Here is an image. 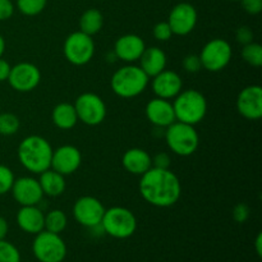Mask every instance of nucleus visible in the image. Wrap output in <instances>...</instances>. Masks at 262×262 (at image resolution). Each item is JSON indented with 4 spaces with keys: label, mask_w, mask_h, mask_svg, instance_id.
I'll return each instance as SVG.
<instances>
[{
    "label": "nucleus",
    "mask_w": 262,
    "mask_h": 262,
    "mask_svg": "<svg viewBox=\"0 0 262 262\" xmlns=\"http://www.w3.org/2000/svg\"><path fill=\"white\" fill-rule=\"evenodd\" d=\"M138 189L148 205L161 209L174 206L182 196L181 181L170 169L150 168L141 176Z\"/></svg>",
    "instance_id": "1"
},
{
    "label": "nucleus",
    "mask_w": 262,
    "mask_h": 262,
    "mask_svg": "<svg viewBox=\"0 0 262 262\" xmlns=\"http://www.w3.org/2000/svg\"><path fill=\"white\" fill-rule=\"evenodd\" d=\"M53 150L46 138L31 135L23 138L17 148V156L20 165L32 174H41L50 169Z\"/></svg>",
    "instance_id": "2"
},
{
    "label": "nucleus",
    "mask_w": 262,
    "mask_h": 262,
    "mask_svg": "<svg viewBox=\"0 0 262 262\" xmlns=\"http://www.w3.org/2000/svg\"><path fill=\"white\" fill-rule=\"evenodd\" d=\"M150 83V77L136 64H125L114 72L110 79V87L117 96L133 99L145 92Z\"/></svg>",
    "instance_id": "3"
},
{
    "label": "nucleus",
    "mask_w": 262,
    "mask_h": 262,
    "mask_svg": "<svg viewBox=\"0 0 262 262\" xmlns=\"http://www.w3.org/2000/svg\"><path fill=\"white\" fill-rule=\"evenodd\" d=\"M171 102L178 122L196 125L204 120L207 113V100L204 94L194 89L182 90Z\"/></svg>",
    "instance_id": "4"
},
{
    "label": "nucleus",
    "mask_w": 262,
    "mask_h": 262,
    "mask_svg": "<svg viewBox=\"0 0 262 262\" xmlns=\"http://www.w3.org/2000/svg\"><path fill=\"white\" fill-rule=\"evenodd\" d=\"M164 137L169 150L183 158L193 155L200 146V136L194 125L178 120L164 129Z\"/></svg>",
    "instance_id": "5"
},
{
    "label": "nucleus",
    "mask_w": 262,
    "mask_h": 262,
    "mask_svg": "<svg viewBox=\"0 0 262 262\" xmlns=\"http://www.w3.org/2000/svg\"><path fill=\"white\" fill-rule=\"evenodd\" d=\"M101 227L105 234L115 239H127L137 230V217L127 207L113 206L105 210Z\"/></svg>",
    "instance_id": "6"
},
{
    "label": "nucleus",
    "mask_w": 262,
    "mask_h": 262,
    "mask_svg": "<svg viewBox=\"0 0 262 262\" xmlns=\"http://www.w3.org/2000/svg\"><path fill=\"white\" fill-rule=\"evenodd\" d=\"M32 252L38 262H63L68 253V248L60 234L43 229L35 235Z\"/></svg>",
    "instance_id": "7"
},
{
    "label": "nucleus",
    "mask_w": 262,
    "mask_h": 262,
    "mask_svg": "<svg viewBox=\"0 0 262 262\" xmlns=\"http://www.w3.org/2000/svg\"><path fill=\"white\" fill-rule=\"evenodd\" d=\"M63 53L67 60L76 67L86 66L95 55V41L92 36L82 31H76L67 36L63 45Z\"/></svg>",
    "instance_id": "8"
},
{
    "label": "nucleus",
    "mask_w": 262,
    "mask_h": 262,
    "mask_svg": "<svg viewBox=\"0 0 262 262\" xmlns=\"http://www.w3.org/2000/svg\"><path fill=\"white\" fill-rule=\"evenodd\" d=\"M73 105L79 122L90 127H96L101 124L106 118V104L99 95L94 92L81 94Z\"/></svg>",
    "instance_id": "9"
},
{
    "label": "nucleus",
    "mask_w": 262,
    "mask_h": 262,
    "mask_svg": "<svg viewBox=\"0 0 262 262\" xmlns=\"http://www.w3.org/2000/svg\"><path fill=\"white\" fill-rule=\"evenodd\" d=\"M199 56L202 68L215 73L229 66L233 50L230 43L224 38H212L205 43Z\"/></svg>",
    "instance_id": "10"
},
{
    "label": "nucleus",
    "mask_w": 262,
    "mask_h": 262,
    "mask_svg": "<svg viewBox=\"0 0 262 262\" xmlns=\"http://www.w3.org/2000/svg\"><path fill=\"white\" fill-rule=\"evenodd\" d=\"M105 210L106 209L99 199L94 196H82L74 202L72 212L74 220L79 225L91 229L101 224Z\"/></svg>",
    "instance_id": "11"
},
{
    "label": "nucleus",
    "mask_w": 262,
    "mask_h": 262,
    "mask_svg": "<svg viewBox=\"0 0 262 262\" xmlns=\"http://www.w3.org/2000/svg\"><path fill=\"white\" fill-rule=\"evenodd\" d=\"M8 83L17 92H31L40 84L41 72L37 66L22 61L10 68Z\"/></svg>",
    "instance_id": "12"
},
{
    "label": "nucleus",
    "mask_w": 262,
    "mask_h": 262,
    "mask_svg": "<svg viewBox=\"0 0 262 262\" xmlns=\"http://www.w3.org/2000/svg\"><path fill=\"white\" fill-rule=\"evenodd\" d=\"M196 8L189 3H179L169 13L166 22L170 26L173 35L187 36L194 30L197 25Z\"/></svg>",
    "instance_id": "13"
},
{
    "label": "nucleus",
    "mask_w": 262,
    "mask_h": 262,
    "mask_svg": "<svg viewBox=\"0 0 262 262\" xmlns=\"http://www.w3.org/2000/svg\"><path fill=\"white\" fill-rule=\"evenodd\" d=\"M10 192H12L13 199L20 206H35L40 204L43 199L38 179L33 177H20V178L14 179Z\"/></svg>",
    "instance_id": "14"
},
{
    "label": "nucleus",
    "mask_w": 262,
    "mask_h": 262,
    "mask_svg": "<svg viewBox=\"0 0 262 262\" xmlns=\"http://www.w3.org/2000/svg\"><path fill=\"white\" fill-rule=\"evenodd\" d=\"M237 110L248 120H258L262 117V89L258 84H250L238 94Z\"/></svg>",
    "instance_id": "15"
},
{
    "label": "nucleus",
    "mask_w": 262,
    "mask_h": 262,
    "mask_svg": "<svg viewBox=\"0 0 262 262\" xmlns=\"http://www.w3.org/2000/svg\"><path fill=\"white\" fill-rule=\"evenodd\" d=\"M82 164V154L76 146L63 145L56 150H53L51 165L53 170L58 171L61 176H71L76 173Z\"/></svg>",
    "instance_id": "16"
},
{
    "label": "nucleus",
    "mask_w": 262,
    "mask_h": 262,
    "mask_svg": "<svg viewBox=\"0 0 262 262\" xmlns=\"http://www.w3.org/2000/svg\"><path fill=\"white\" fill-rule=\"evenodd\" d=\"M151 89L156 97L165 100H173L183 90V81L177 72L164 69L151 81Z\"/></svg>",
    "instance_id": "17"
},
{
    "label": "nucleus",
    "mask_w": 262,
    "mask_h": 262,
    "mask_svg": "<svg viewBox=\"0 0 262 262\" xmlns=\"http://www.w3.org/2000/svg\"><path fill=\"white\" fill-rule=\"evenodd\" d=\"M145 49L146 43L141 36L136 35V33H127V35L120 36L115 41L113 53L119 60L127 64H133L138 61Z\"/></svg>",
    "instance_id": "18"
},
{
    "label": "nucleus",
    "mask_w": 262,
    "mask_h": 262,
    "mask_svg": "<svg viewBox=\"0 0 262 262\" xmlns=\"http://www.w3.org/2000/svg\"><path fill=\"white\" fill-rule=\"evenodd\" d=\"M145 114L154 127L163 128V129H165L177 120L170 100L160 99V97H155L147 102L145 107Z\"/></svg>",
    "instance_id": "19"
},
{
    "label": "nucleus",
    "mask_w": 262,
    "mask_h": 262,
    "mask_svg": "<svg viewBox=\"0 0 262 262\" xmlns=\"http://www.w3.org/2000/svg\"><path fill=\"white\" fill-rule=\"evenodd\" d=\"M15 219H17V224L22 232L36 235L43 230L45 212L38 207V205L20 206Z\"/></svg>",
    "instance_id": "20"
},
{
    "label": "nucleus",
    "mask_w": 262,
    "mask_h": 262,
    "mask_svg": "<svg viewBox=\"0 0 262 262\" xmlns=\"http://www.w3.org/2000/svg\"><path fill=\"white\" fill-rule=\"evenodd\" d=\"M122 165L125 170L133 176H142L152 168V158L146 150L140 147L129 148L122 158Z\"/></svg>",
    "instance_id": "21"
},
{
    "label": "nucleus",
    "mask_w": 262,
    "mask_h": 262,
    "mask_svg": "<svg viewBox=\"0 0 262 262\" xmlns=\"http://www.w3.org/2000/svg\"><path fill=\"white\" fill-rule=\"evenodd\" d=\"M138 61H140V68L150 78H152L156 74L166 69L168 58L163 49L158 48V46H151V48L145 49Z\"/></svg>",
    "instance_id": "22"
},
{
    "label": "nucleus",
    "mask_w": 262,
    "mask_h": 262,
    "mask_svg": "<svg viewBox=\"0 0 262 262\" xmlns=\"http://www.w3.org/2000/svg\"><path fill=\"white\" fill-rule=\"evenodd\" d=\"M38 176H40L38 183H40L41 189H42L43 196L59 197L64 193L67 188L66 177L61 176L58 171L53 170L51 168L42 171Z\"/></svg>",
    "instance_id": "23"
},
{
    "label": "nucleus",
    "mask_w": 262,
    "mask_h": 262,
    "mask_svg": "<svg viewBox=\"0 0 262 262\" xmlns=\"http://www.w3.org/2000/svg\"><path fill=\"white\" fill-rule=\"evenodd\" d=\"M51 120L54 125L61 130H69L74 128L78 123L74 105L69 102H60L55 105L51 113Z\"/></svg>",
    "instance_id": "24"
},
{
    "label": "nucleus",
    "mask_w": 262,
    "mask_h": 262,
    "mask_svg": "<svg viewBox=\"0 0 262 262\" xmlns=\"http://www.w3.org/2000/svg\"><path fill=\"white\" fill-rule=\"evenodd\" d=\"M104 26V17L101 12L95 8L84 10L79 18V31L89 36H94L101 31Z\"/></svg>",
    "instance_id": "25"
},
{
    "label": "nucleus",
    "mask_w": 262,
    "mask_h": 262,
    "mask_svg": "<svg viewBox=\"0 0 262 262\" xmlns=\"http://www.w3.org/2000/svg\"><path fill=\"white\" fill-rule=\"evenodd\" d=\"M68 225V217L63 210H50L48 214H45V222H43V229L48 232L60 234L64 232Z\"/></svg>",
    "instance_id": "26"
},
{
    "label": "nucleus",
    "mask_w": 262,
    "mask_h": 262,
    "mask_svg": "<svg viewBox=\"0 0 262 262\" xmlns=\"http://www.w3.org/2000/svg\"><path fill=\"white\" fill-rule=\"evenodd\" d=\"M241 55L243 60L253 68H260L262 66V46L258 42L252 41L247 45H243Z\"/></svg>",
    "instance_id": "27"
},
{
    "label": "nucleus",
    "mask_w": 262,
    "mask_h": 262,
    "mask_svg": "<svg viewBox=\"0 0 262 262\" xmlns=\"http://www.w3.org/2000/svg\"><path fill=\"white\" fill-rule=\"evenodd\" d=\"M20 127L19 118L13 113H0V135L13 136Z\"/></svg>",
    "instance_id": "28"
},
{
    "label": "nucleus",
    "mask_w": 262,
    "mask_h": 262,
    "mask_svg": "<svg viewBox=\"0 0 262 262\" xmlns=\"http://www.w3.org/2000/svg\"><path fill=\"white\" fill-rule=\"evenodd\" d=\"M48 0H17V8L23 15L33 17L45 9Z\"/></svg>",
    "instance_id": "29"
},
{
    "label": "nucleus",
    "mask_w": 262,
    "mask_h": 262,
    "mask_svg": "<svg viewBox=\"0 0 262 262\" xmlns=\"http://www.w3.org/2000/svg\"><path fill=\"white\" fill-rule=\"evenodd\" d=\"M0 262H20L19 250L5 239H0Z\"/></svg>",
    "instance_id": "30"
},
{
    "label": "nucleus",
    "mask_w": 262,
    "mask_h": 262,
    "mask_svg": "<svg viewBox=\"0 0 262 262\" xmlns=\"http://www.w3.org/2000/svg\"><path fill=\"white\" fill-rule=\"evenodd\" d=\"M14 179L15 177L12 169L9 166L0 164V196L10 192L13 183H14Z\"/></svg>",
    "instance_id": "31"
},
{
    "label": "nucleus",
    "mask_w": 262,
    "mask_h": 262,
    "mask_svg": "<svg viewBox=\"0 0 262 262\" xmlns=\"http://www.w3.org/2000/svg\"><path fill=\"white\" fill-rule=\"evenodd\" d=\"M152 35L158 41H160V42H165V41H169L171 38V36H173V31H171L169 23L165 20V22L156 23L155 27H154L152 30Z\"/></svg>",
    "instance_id": "32"
},
{
    "label": "nucleus",
    "mask_w": 262,
    "mask_h": 262,
    "mask_svg": "<svg viewBox=\"0 0 262 262\" xmlns=\"http://www.w3.org/2000/svg\"><path fill=\"white\" fill-rule=\"evenodd\" d=\"M182 67H183L187 73H197L202 69L200 56L194 55V54H189V55L184 56L183 61H182Z\"/></svg>",
    "instance_id": "33"
},
{
    "label": "nucleus",
    "mask_w": 262,
    "mask_h": 262,
    "mask_svg": "<svg viewBox=\"0 0 262 262\" xmlns=\"http://www.w3.org/2000/svg\"><path fill=\"white\" fill-rule=\"evenodd\" d=\"M250 207H248V205L245 204V202H239V204L235 205L232 212L233 219H234V222L238 223V224H243V223L247 222V220L250 219Z\"/></svg>",
    "instance_id": "34"
},
{
    "label": "nucleus",
    "mask_w": 262,
    "mask_h": 262,
    "mask_svg": "<svg viewBox=\"0 0 262 262\" xmlns=\"http://www.w3.org/2000/svg\"><path fill=\"white\" fill-rule=\"evenodd\" d=\"M253 37H255V33L252 32L250 27L247 26H241L239 28H237L235 31V40L241 45H247V43L252 42Z\"/></svg>",
    "instance_id": "35"
},
{
    "label": "nucleus",
    "mask_w": 262,
    "mask_h": 262,
    "mask_svg": "<svg viewBox=\"0 0 262 262\" xmlns=\"http://www.w3.org/2000/svg\"><path fill=\"white\" fill-rule=\"evenodd\" d=\"M243 10L251 15H256L262 10V0H239Z\"/></svg>",
    "instance_id": "36"
},
{
    "label": "nucleus",
    "mask_w": 262,
    "mask_h": 262,
    "mask_svg": "<svg viewBox=\"0 0 262 262\" xmlns=\"http://www.w3.org/2000/svg\"><path fill=\"white\" fill-rule=\"evenodd\" d=\"M171 159L168 152H159L152 158V166L159 169H170Z\"/></svg>",
    "instance_id": "37"
},
{
    "label": "nucleus",
    "mask_w": 262,
    "mask_h": 262,
    "mask_svg": "<svg viewBox=\"0 0 262 262\" xmlns=\"http://www.w3.org/2000/svg\"><path fill=\"white\" fill-rule=\"evenodd\" d=\"M14 14V4L12 0H0V20L9 19Z\"/></svg>",
    "instance_id": "38"
},
{
    "label": "nucleus",
    "mask_w": 262,
    "mask_h": 262,
    "mask_svg": "<svg viewBox=\"0 0 262 262\" xmlns=\"http://www.w3.org/2000/svg\"><path fill=\"white\" fill-rule=\"evenodd\" d=\"M10 68H12V66L5 59L0 58V82L7 81L10 73Z\"/></svg>",
    "instance_id": "39"
},
{
    "label": "nucleus",
    "mask_w": 262,
    "mask_h": 262,
    "mask_svg": "<svg viewBox=\"0 0 262 262\" xmlns=\"http://www.w3.org/2000/svg\"><path fill=\"white\" fill-rule=\"evenodd\" d=\"M8 230H9V225L8 222L3 216H0V239H5L8 234Z\"/></svg>",
    "instance_id": "40"
},
{
    "label": "nucleus",
    "mask_w": 262,
    "mask_h": 262,
    "mask_svg": "<svg viewBox=\"0 0 262 262\" xmlns=\"http://www.w3.org/2000/svg\"><path fill=\"white\" fill-rule=\"evenodd\" d=\"M255 250H256V253H257L258 257H261L262 256V234L261 233H258L257 237H256Z\"/></svg>",
    "instance_id": "41"
},
{
    "label": "nucleus",
    "mask_w": 262,
    "mask_h": 262,
    "mask_svg": "<svg viewBox=\"0 0 262 262\" xmlns=\"http://www.w3.org/2000/svg\"><path fill=\"white\" fill-rule=\"evenodd\" d=\"M5 51V40L2 35H0V58H3V54Z\"/></svg>",
    "instance_id": "42"
},
{
    "label": "nucleus",
    "mask_w": 262,
    "mask_h": 262,
    "mask_svg": "<svg viewBox=\"0 0 262 262\" xmlns=\"http://www.w3.org/2000/svg\"><path fill=\"white\" fill-rule=\"evenodd\" d=\"M0 113H2V105H0Z\"/></svg>",
    "instance_id": "43"
},
{
    "label": "nucleus",
    "mask_w": 262,
    "mask_h": 262,
    "mask_svg": "<svg viewBox=\"0 0 262 262\" xmlns=\"http://www.w3.org/2000/svg\"><path fill=\"white\" fill-rule=\"evenodd\" d=\"M232 2H239V0H232Z\"/></svg>",
    "instance_id": "44"
}]
</instances>
